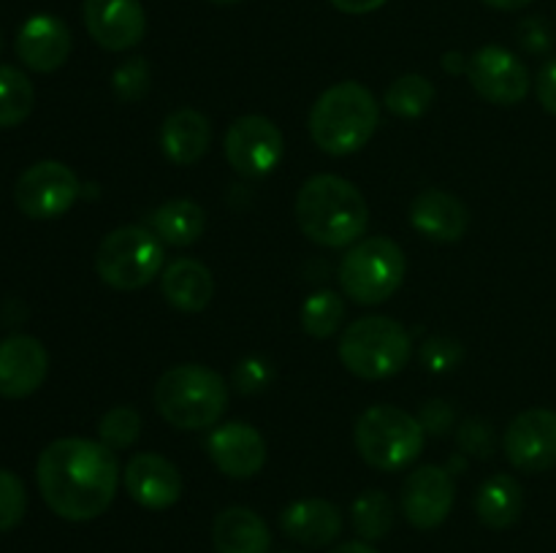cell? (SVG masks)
<instances>
[{
  "instance_id": "cell-2",
  "label": "cell",
  "mask_w": 556,
  "mask_h": 553,
  "mask_svg": "<svg viewBox=\"0 0 556 553\" xmlns=\"http://www.w3.org/2000/svg\"><path fill=\"white\" fill-rule=\"evenodd\" d=\"M296 222L309 242L340 249L367 231L369 206L353 182L337 173H318L299 190Z\"/></svg>"
},
{
  "instance_id": "cell-23",
  "label": "cell",
  "mask_w": 556,
  "mask_h": 553,
  "mask_svg": "<svg viewBox=\"0 0 556 553\" xmlns=\"http://www.w3.org/2000/svg\"><path fill=\"white\" fill-rule=\"evenodd\" d=\"M212 545L217 553H269L271 531L250 507H226L212 524Z\"/></svg>"
},
{
  "instance_id": "cell-31",
  "label": "cell",
  "mask_w": 556,
  "mask_h": 553,
  "mask_svg": "<svg viewBox=\"0 0 556 553\" xmlns=\"http://www.w3.org/2000/svg\"><path fill=\"white\" fill-rule=\"evenodd\" d=\"M27 510V493L20 477L9 470H0V531L20 526Z\"/></svg>"
},
{
  "instance_id": "cell-21",
  "label": "cell",
  "mask_w": 556,
  "mask_h": 553,
  "mask_svg": "<svg viewBox=\"0 0 556 553\" xmlns=\"http://www.w3.org/2000/svg\"><path fill=\"white\" fill-rule=\"evenodd\" d=\"M212 141L210 119L195 108L168 114L161 128V150L174 166H193L206 155Z\"/></svg>"
},
{
  "instance_id": "cell-44",
  "label": "cell",
  "mask_w": 556,
  "mask_h": 553,
  "mask_svg": "<svg viewBox=\"0 0 556 553\" xmlns=\"http://www.w3.org/2000/svg\"><path fill=\"white\" fill-rule=\"evenodd\" d=\"M282 553H293V551H282Z\"/></svg>"
},
{
  "instance_id": "cell-5",
  "label": "cell",
  "mask_w": 556,
  "mask_h": 553,
  "mask_svg": "<svg viewBox=\"0 0 556 553\" xmlns=\"http://www.w3.org/2000/svg\"><path fill=\"white\" fill-rule=\"evenodd\" d=\"M337 352L348 372L356 377L386 380L402 372L410 361V334L396 320L369 314L348 325Z\"/></svg>"
},
{
  "instance_id": "cell-43",
  "label": "cell",
  "mask_w": 556,
  "mask_h": 553,
  "mask_svg": "<svg viewBox=\"0 0 556 553\" xmlns=\"http://www.w3.org/2000/svg\"><path fill=\"white\" fill-rule=\"evenodd\" d=\"M0 52H3V36H0Z\"/></svg>"
},
{
  "instance_id": "cell-30",
  "label": "cell",
  "mask_w": 556,
  "mask_h": 553,
  "mask_svg": "<svg viewBox=\"0 0 556 553\" xmlns=\"http://www.w3.org/2000/svg\"><path fill=\"white\" fill-rule=\"evenodd\" d=\"M101 442L112 450H125L139 439L141 434V415L134 407H112L98 423Z\"/></svg>"
},
{
  "instance_id": "cell-11",
  "label": "cell",
  "mask_w": 556,
  "mask_h": 553,
  "mask_svg": "<svg viewBox=\"0 0 556 553\" xmlns=\"http://www.w3.org/2000/svg\"><path fill=\"white\" fill-rule=\"evenodd\" d=\"M467 79L472 90L497 106H516L530 92V70L503 47H483L467 60Z\"/></svg>"
},
{
  "instance_id": "cell-17",
  "label": "cell",
  "mask_w": 556,
  "mask_h": 553,
  "mask_svg": "<svg viewBox=\"0 0 556 553\" xmlns=\"http://www.w3.org/2000/svg\"><path fill=\"white\" fill-rule=\"evenodd\" d=\"M130 499L147 510H166L182 497L177 466L157 453H136L123 472Z\"/></svg>"
},
{
  "instance_id": "cell-32",
  "label": "cell",
  "mask_w": 556,
  "mask_h": 553,
  "mask_svg": "<svg viewBox=\"0 0 556 553\" xmlns=\"http://www.w3.org/2000/svg\"><path fill=\"white\" fill-rule=\"evenodd\" d=\"M114 92H117L119 101H141L150 90V65L144 57H130L114 70L112 76Z\"/></svg>"
},
{
  "instance_id": "cell-15",
  "label": "cell",
  "mask_w": 556,
  "mask_h": 553,
  "mask_svg": "<svg viewBox=\"0 0 556 553\" xmlns=\"http://www.w3.org/2000/svg\"><path fill=\"white\" fill-rule=\"evenodd\" d=\"M210 459L215 461L217 470L233 480H248L264 470L266 442L250 423L233 421L226 426H217L210 434Z\"/></svg>"
},
{
  "instance_id": "cell-27",
  "label": "cell",
  "mask_w": 556,
  "mask_h": 553,
  "mask_svg": "<svg viewBox=\"0 0 556 553\" xmlns=\"http://www.w3.org/2000/svg\"><path fill=\"white\" fill-rule=\"evenodd\" d=\"M351 520L356 535L364 542L383 540L386 535L394 526V507H391V499L383 491H364L362 497L353 502L351 507Z\"/></svg>"
},
{
  "instance_id": "cell-42",
  "label": "cell",
  "mask_w": 556,
  "mask_h": 553,
  "mask_svg": "<svg viewBox=\"0 0 556 553\" xmlns=\"http://www.w3.org/2000/svg\"><path fill=\"white\" fill-rule=\"evenodd\" d=\"M210 3H217V5H231V3H239V0H210Z\"/></svg>"
},
{
  "instance_id": "cell-38",
  "label": "cell",
  "mask_w": 556,
  "mask_h": 553,
  "mask_svg": "<svg viewBox=\"0 0 556 553\" xmlns=\"http://www.w3.org/2000/svg\"><path fill=\"white\" fill-rule=\"evenodd\" d=\"M521 43L530 52H546L552 47V33H548V27L541 20H527L521 25Z\"/></svg>"
},
{
  "instance_id": "cell-25",
  "label": "cell",
  "mask_w": 556,
  "mask_h": 553,
  "mask_svg": "<svg viewBox=\"0 0 556 553\" xmlns=\"http://www.w3.org/2000/svg\"><path fill=\"white\" fill-rule=\"evenodd\" d=\"M150 226L161 242L172 244V247H190L204 236L206 215L195 201L174 198L152 211Z\"/></svg>"
},
{
  "instance_id": "cell-6",
  "label": "cell",
  "mask_w": 556,
  "mask_h": 553,
  "mask_svg": "<svg viewBox=\"0 0 556 553\" xmlns=\"http://www.w3.org/2000/svg\"><path fill=\"white\" fill-rule=\"evenodd\" d=\"M356 450L372 470L400 472L421 455L427 432L421 421L394 404H378L356 421Z\"/></svg>"
},
{
  "instance_id": "cell-34",
  "label": "cell",
  "mask_w": 556,
  "mask_h": 553,
  "mask_svg": "<svg viewBox=\"0 0 556 553\" xmlns=\"http://www.w3.org/2000/svg\"><path fill=\"white\" fill-rule=\"evenodd\" d=\"M456 439H459V448L465 453L478 455V459H489L494 450V432L481 417H470V421L462 423Z\"/></svg>"
},
{
  "instance_id": "cell-9",
  "label": "cell",
  "mask_w": 556,
  "mask_h": 553,
  "mask_svg": "<svg viewBox=\"0 0 556 553\" xmlns=\"http://www.w3.org/2000/svg\"><path fill=\"white\" fill-rule=\"evenodd\" d=\"M79 179L65 163L41 160L33 163L14 188V201L22 215L33 220H54L65 215L79 198Z\"/></svg>"
},
{
  "instance_id": "cell-26",
  "label": "cell",
  "mask_w": 556,
  "mask_h": 553,
  "mask_svg": "<svg viewBox=\"0 0 556 553\" xmlns=\"http://www.w3.org/2000/svg\"><path fill=\"white\" fill-rule=\"evenodd\" d=\"M36 103L30 79L14 65H0V128H16L25 123Z\"/></svg>"
},
{
  "instance_id": "cell-18",
  "label": "cell",
  "mask_w": 556,
  "mask_h": 553,
  "mask_svg": "<svg viewBox=\"0 0 556 553\" xmlns=\"http://www.w3.org/2000/svg\"><path fill=\"white\" fill-rule=\"evenodd\" d=\"M16 54L30 70L52 74L71 54L68 25L52 14L30 16L16 33Z\"/></svg>"
},
{
  "instance_id": "cell-41",
  "label": "cell",
  "mask_w": 556,
  "mask_h": 553,
  "mask_svg": "<svg viewBox=\"0 0 556 553\" xmlns=\"http://www.w3.org/2000/svg\"><path fill=\"white\" fill-rule=\"evenodd\" d=\"M486 5H492V9H500V11H519L525 9V5H530L532 0H483Z\"/></svg>"
},
{
  "instance_id": "cell-19",
  "label": "cell",
  "mask_w": 556,
  "mask_h": 553,
  "mask_svg": "<svg viewBox=\"0 0 556 553\" xmlns=\"http://www.w3.org/2000/svg\"><path fill=\"white\" fill-rule=\"evenodd\" d=\"M410 222L432 242H459L470 228V211L445 190H424L410 204Z\"/></svg>"
},
{
  "instance_id": "cell-12",
  "label": "cell",
  "mask_w": 556,
  "mask_h": 553,
  "mask_svg": "<svg viewBox=\"0 0 556 553\" xmlns=\"http://www.w3.org/2000/svg\"><path fill=\"white\" fill-rule=\"evenodd\" d=\"M503 450L521 472H548L556 466V412L532 407L516 415L505 428Z\"/></svg>"
},
{
  "instance_id": "cell-24",
  "label": "cell",
  "mask_w": 556,
  "mask_h": 553,
  "mask_svg": "<svg viewBox=\"0 0 556 553\" xmlns=\"http://www.w3.org/2000/svg\"><path fill=\"white\" fill-rule=\"evenodd\" d=\"M525 491L510 475H492L481 483L476 493V515L489 529H508L521 518Z\"/></svg>"
},
{
  "instance_id": "cell-10",
  "label": "cell",
  "mask_w": 556,
  "mask_h": 553,
  "mask_svg": "<svg viewBox=\"0 0 556 553\" xmlns=\"http://www.w3.org/2000/svg\"><path fill=\"white\" fill-rule=\"evenodd\" d=\"M223 150L233 171L248 179H258L275 171L277 163L282 160V133L269 117L244 114L226 130Z\"/></svg>"
},
{
  "instance_id": "cell-16",
  "label": "cell",
  "mask_w": 556,
  "mask_h": 553,
  "mask_svg": "<svg viewBox=\"0 0 556 553\" xmlns=\"http://www.w3.org/2000/svg\"><path fill=\"white\" fill-rule=\"evenodd\" d=\"M47 347L36 336L16 334L0 342V396L25 399L47 380Z\"/></svg>"
},
{
  "instance_id": "cell-7",
  "label": "cell",
  "mask_w": 556,
  "mask_h": 553,
  "mask_svg": "<svg viewBox=\"0 0 556 553\" xmlns=\"http://www.w3.org/2000/svg\"><path fill=\"white\" fill-rule=\"evenodd\" d=\"M163 242L144 226L114 228L96 253V271L114 291H139L163 269Z\"/></svg>"
},
{
  "instance_id": "cell-3",
  "label": "cell",
  "mask_w": 556,
  "mask_h": 553,
  "mask_svg": "<svg viewBox=\"0 0 556 553\" xmlns=\"http://www.w3.org/2000/svg\"><path fill=\"white\" fill-rule=\"evenodd\" d=\"M380 106L358 81H340L315 101L309 112V136L326 155H353L372 139Z\"/></svg>"
},
{
  "instance_id": "cell-14",
  "label": "cell",
  "mask_w": 556,
  "mask_h": 553,
  "mask_svg": "<svg viewBox=\"0 0 556 553\" xmlns=\"http://www.w3.org/2000/svg\"><path fill=\"white\" fill-rule=\"evenodd\" d=\"M454 477L443 466H421L402 486V513L416 529H438L454 507Z\"/></svg>"
},
{
  "instance_id": "cell-36",
  "label": "cell",
  "mask_w": 556,
  "mask_h": 553,
  "mask_svg": "<svg viewBox=\"0 0 556 553\" xmlns=\"http://www.w3.org/2000/svg\"><path fill=\"white\" fill-rule=\"evenodd\" d=\"M454 407L448 404V401L443 399H432L424 404L421 415H418V421H421L424 432L429 434H445L451 426H454Z\"/></svg>"
},
{
  "instance_id": "cell-37",
  "label": "cell",
  "mask_w": 556,
  "mask_h": 553,
  "mask_svg": "<svg viewBox=\"0 0 556 553\" xmlns=\"http://www.w3.org/2000/svg\"><path fill=\"white\" fill-rule=\"evenodd\" d=\"M535 90H538V101H541V106L556 117V57L548 60V63L541 68Z\"/></svg>"
},
{
  "instance_id": "cell-22",
  "label": "cell",
  "mask_w": 556,
  "mask_h": 553,
  "mask_svg": "<svg viewBox=\"0 0 556 553\" xmlns=\"http://www.w3.org/2000/svg\"><path fill=\"white\" fill-rule=\"evenodd\" d=\"M163 298L179 312H201L215 296V276L201 260L179 258L161 276Z\"/></svg>"
},
{
  "instance_id": "cell-1",
  "label": "cell",
  "mask_w": 556,
  "mask_h": 553,
  "mask_svg": "<svg viewBox=\"0 0 556 553\" xmlns=\"http://www.w3.org/2000/svg\"><path fill=\"white\" fill-rule=\"evenodd\" d=\"M38 491L54 515L65 520H92L109 510L119 486V464L103 442L63 437L38 455Z\"/></svg>"
},
{
  "instance_id": "cell-29",
  "label": "cell",
  "mask_w": 556,
  "mask_h": 553,
  "mask_svg": "<svg viewBox=\"0 0 556 553\" xmlns=\"http://www.w3.org/2000/svg\"><path fill=\"white\" fill-rule=\"evenodd\" d=\"M345 320V301L334 291H318L302 304V329L313 339H329Z\"/></svg>"
},
{
  "instance_id": "cell-8",
  "label": "cell",
  "mask_w": 556,
  "mask_h": 553,
  "mask_svg": "<svg viewBox=\"0 0 556 553\" xmlns=\"http://www.w3.org/2000/svg\"><path fill=\"white\" fill-rule=\"evenodd\" d=\"M407 260L396 242L369 236L353 244L340 263V285L358 304H383L405 282Z\"/></svg>"
},
{
  "instance_id": "cell-4",
  "label": "cell",
  "mask_w": 556,
  "mask_h": 553,
  "mask_svg": "<svg viewBox=\"0 0 556 553\" xmlns=\"http://www.w3.org/2000/svg\"><path fill=\"white\" fill-rule=\"evenodd\" d=\"M155 407L174 428H210L228 410V385L215 369L179 363L157 380Z\"/></svg>"
},
{
  "instance_id": "cell-39",
  "label": "cell",
  "mask_w": 556,
  "mask_h": 553,
  "mask_svg": "<svg viewBox=\"0 0 556 553\" xmlns=\"http://www.w3.org/2000/svg\"><path fill=\"white\" fill-rule=\"evenodd\" d=\"M389 0H331V5L342 14H369V11H378Z\"/></svg>"
},
{
  "instance_id": "cell-33",
  "label": "cell",
  "mask_w": 556,
  "mask_h": 553,
  "mask_svg": "<svg viewBox=\"0 0 556 553\" xmlns=\"http://www.w3.org/2000/svg\"><path fill=\"white\" fill-rule=\"evenodd\" d=\"M462 358H465V350H462L459 342L451 339V336H432V339L424 342L421 347V361L429 372H451V369L459 366Z\"/></svg>"
},
{
  "instance_id": "cell-35",
  "label": "cell",
  "mask_w": 556,
  "mask_h": 553,
  "mask_svg": "<svg viewBox=\"0 0 556 553\" xmlns=\"http://www.w3.org/2000/svg\"><path fill=\"white\" fill-rule=\"evenodd\" d=\"M271 377H275V372L264 358H244L233 369V385H237L239 394H258L271 383Z\"/></svg>"
},
{
  "instance_id": "cell-40",
  "label": "cell",
  "mask_w": 556,
  "mask_h": 553,
  "mask_svg": "<svg viewBox=\"0 0 556 553\" xmlns=\"http://www.w3.org/2000/svg\"><path fill=\"white\" fill-rule=\"evenodd\" d=\"M331 553H380L378 548H372L369 542L358 540V542H345V545H337Z\"/></svg>"
},
{
  "instance_id": "cell-13",
  "label": "cell",
  "mask_w": 556,
  "mask_h": 553,
  "mask_svg": "<svg viewBox=\"0 0 556 553\" xmlns=\"http://www.w3.org/2000/svg\"><path fill=\"white\" fill-rule=\"evenodd\" d=\"M81 16L92 41L109 52L134 49L147 33V16L139 0H85Z\"/></svg>"
},
{
  "instance_id": "cell-28",
  "label": "cell",
  "mask_w": 556,
  "mask_h": 553,
  "mask_svg": "<svg viewBox=\"0 0 556 553\" xmlns=\"http://www.w3.org/2000/svg\"><path fill=\"white\" fill-rule=\"evenodd\" d=\"M434 87L427 76L405 74L386 90V108L402 119H416L432 106Z\"/></svg>"
},
{
  "instance_id": "cell-20",
  "label": "cell",
  "mask_w": 556,
  "mask_h": 553,
  "mask_svg": "<svg viewBox=\"0 0 556 553\" xmlns=\"http://www.w3.org/2000/svg\"><path fill=\"white\" fill-rule=\"evenodd\" d=\"M280 529L288 540L304 548H326L340 537L342 513L326 499H299L280 515Z\"/></svg>"
}]
</instances>
